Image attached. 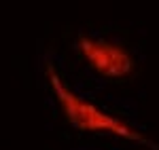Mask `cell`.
Returning a JSON list of instances; mask_svg holds the SVG:
<instances>
[{"label":"cell","instance_id":"2","mask_svg":"<svg viewBox=\"0 0 159 150\" xmlns=\"http://www.w3.org/2000/svg\"><path fill=\"white\" fill-rule=\"evenodd\" d=\"M76 53L85 66L100 78L121 80L134 74L136 57L125 45L102 36L83 34L76 38Z\"/></svg>","mask_w":159,"mask_h":150},{"label":"cell","instance_id":"1","mask_svg":"<svg viewBox=\"0 0 159 150\" xmlns=\"http://www.w3.org/2000/svg\"><path fill=\"white\" fill-rule=\"evenodd\" d=\"M45 80H47L51 93L55 97V104L60 108L64 121L72 129L81 131V133H102V135H110V138H119L123 142L157 148L142 131L134 129L129 123H125L121 116L110 114L108 110L100 108L98 104H93L91 100L76 93L64 80V76L55 68V63L51 62L45 63Z\"/></svg>","mask_w":159,"mask_h":150}]
</instances>
